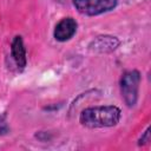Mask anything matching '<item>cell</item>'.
Listing matches in <instances>:
<instances>
[{"label":"cell","mask_w":151,"mask_h":151,"mask_svg":"<svg viewBox=\"0 0 151 151\" xmlns=\"http://www.w3.org/2000/svg\"><path fill=\"white\" fill-rule=\"evenodd\" d=\"M120 117L122 112L117 106H94L81 111L79 116V123L88 129L112 127L119 123Z\"/></svg>","instance_id":"obj_1"},{"label":"cell","mask_w":151,"mask_h":151,"mask_svg":"<svg viewBox=\"0 0 151 151\" xmlns=\"http://www.w3.org/2000/svg\"><path fill=\"white\" fill-rule=\"evenodd\" d=\"M140 80H142L140 73L137 70L125 72L124 76L122 77V79H120L122 98L129 107H132L137 104Z\"/></svg>","instance_id":"obj_2"},{"label":"cell","mask_w":151,"mask_h":151,"mask_svg":"<svg viewBox=\"0 0 151 151\" xmlns=\"http://www.w3.org/2000/svg\"><path fill=\"white\" fill-rule=\"evenodd\" d=\"M72 2L79 13L94 17L112 11L117 6L118 0H72Z\"/></svg>","instance_id":"obj_3"},{"label":"cell","mask_w":151,"mask_h":151,"mask_svg":"<svg viewBox=\"0 0 151 151\" xmlns=\"http://www.w3.org/2000/svg\"><path fill=\"white\" fill-rule=\"evenodd\" d=\"M77 28H78V24L72 17L63 18L55 25L53 37L57 41H60V42L67 41L77 33Z\"/></svg>","instance_id":"obj_4"},{"label":"cell","mask_w":151,"mask_h":151,"mask_svg":"<svg viewBox=\"0 0 151 151\" xmlns=\"http://www.w3.org/2000/svg\"><path fill=\"white\" fill-rule=\"evenodd\" d=\"M11 53L18 68L24 70L27 64V58H26V48L21 35H15L13 38L11 45Z\"/></svg>","instance_id":"obj_5"},{"label":"cell","mask_w":151,"mask_h":151,"mask_svg":"<svg viewBox=\"0 0 151 151\" xmlns=\"http://www.w3.org/2000/svg\"><path fill=\"white\" fill-rule=\"evenodd\" d=\"M119 45V40L116 37L111 35H100L97 37L90 45V50L98 53H107L114 51Z\"/></svg>","instance_id":"obj_6"},{"label":"cell","mask_w":151,"mask_h":151,"mask_svg":"<svg viewBox=\"0 0 151 151\" xmlns=\"http://www.w3.org/2000/svg\"><path fill=\"white\" fill-rule=\"evenodd\" d=\"M8 131H9V127H8V124H7L6 114L4 113V114L0 116V136L8 133Z\"/></svg>","instance_id":"obj_7"},{"label":"cell","mask_w":151,"mask_h":151,"mask_svg":"<svg viewBox=\"0 0 151 151\" xmlns=\"http://www.w3.org/2000/svg\"><path fill=\"white\" fill-rule=\"evenodd\" d=\"M149 142H150V127H147L146 131L144 132V134L140 137V139H139V145L147 144Z\"/></svg>","instance_id":"obj_8"}]
</instances>
